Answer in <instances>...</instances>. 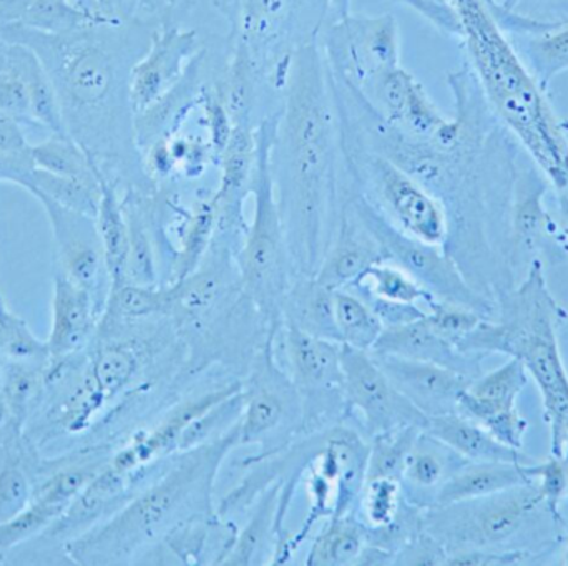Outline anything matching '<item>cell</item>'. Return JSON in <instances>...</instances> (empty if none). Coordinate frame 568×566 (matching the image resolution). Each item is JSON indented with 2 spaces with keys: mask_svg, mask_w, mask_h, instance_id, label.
<instances>
[{
  "mask_svg": "<svg viewBox=\"0 0 568 566\" xmlns=\"http://www.w3.org/2000/svg\"><path fill=\"white\" fill-rule=\"evenodd\" d=\"M7 47H9V43L0 39V66H2L3 60H6Z\"/></svg>",
  "mask_w": 568,
  "mask_h": 566,
  "instance_id": "6f0895ef",
  "label": "cell"
},
{
  "mask_svg": "<svg viewBox=\"0 0 568 566\" xmlns=\"http://www.w3.org/2000/svg\"><path fill=\"white\" fill-rule=\"evenodd\" d=\"M361 96L387 125L409 138L433 140L450 122L434 105L419 80L403 66L381 76Z\"/></svg>",
  "mask_w": 568,
  "mask_h": 566,
  "instance_id": "d6986e66",
  "label": "cell"
},
{
  "mask_svg": "<svg viewBox=\"0 0 568 566\" xmlns=\"http://www.w3.org/2000/svg\"><path fill=\"white\" fill-rule=\"evenodd\" d=\"M423 431L453 449L467 462L530 464V459L526 457L520 449L503 444L486 428L459 412L427 418Z\"/></svg>",
  "mask_w": 568,
  "mask_h": 566,
  "instance_id": "4316f807",
  "label": "cell"
},
{
  "mask_svg": "<svg viewBox=\"0 0 568 566\" xmlns=\"http://www.w3.org/2000/svg\"><path fill=\"white\" fill-rule=\"evenodd\" d=\"M276 120L278 112L262 120L256 126L258 162L250 189L253 216L243 233L239 251L235 253L242 291L258 309L268 332L276 331L282 325L283 299L296 278L287 251L273 179L272 148Z\"/></svg>",
  "mask_w": 568,
  "mask_h": 566,
  "instance_id": "52a82bcc",
  "label": "cell"
},
{
  "mask_svg": "<svg viewBox=\"0 0 568 566\" xmlns=\"http://www.w3.org/2000/svg\"><path fill=\"white\" fill-rule=\"evenodd\" d=\"M331 79L364 95L400 66L399 27L393 13L326 20L317 37Z\"/></svg>",
  "mask_w": 568,
  "mask_h": 566,
  "instance_id": "8fae6325",
  "label": "cell"
},
{
  "mask_svg": "<svg viewBox=\"0 0 568 566\" xmlns=\"http://www.w3.org/2000/svg\"><path fill=\"white\" fill-rule=\"evenodd\" d=\"M62 514V508L45 502H30L29 507L12 521L0 524V552L9 554L13 548L22 547L27 542L40 537Z\"/></svg>",
  "mask_w": 568,
  "mask_h": 566,
  "instance_id": "f6af8a7d",
  "label": "cell"
},
{
  "mask_svg": "<svg viewBox=\"0 0 568 566\" xmlns=\"http://www.w3.org/2000/svg\"><path fill=\"white\" fill-rule=\"evenodd\" d=\"M284 351L287 378L300 394L301 429L321 428L346 414L343 398V344L307 335L282 322L276 329Z\"/></svg>",
  "mask_w": 568,
  "mask_h": 566,
  "instance_id": "7c38bea8",
  "label": "cell"
},
{
  "mask_svg": "<svg viewBox=\"0 0 568 566\" xmlns=\"http://www.w3.org/2000/svg\"><path fill=\"white\" fill-rule=\"evenodd\" d=\"M282 322L316 338L339 342L334 318V289L316 278H294L282 305Z\"/></svg>",
  "mask_w": 568,
  "mask_h": 566,
  "instance_id": "83f0119b",
  "label": "cell"
},
{
  "mask_svg": "<svg viewBox=\"0 0 568 566\" xmlns=\"http://www.w3.org/2000/svg\"><path fill=\"white\" fill-rule=\"evenodd\" d=\"M159 23L142 19L89 23L69 32L2 27L0 39L29 47L52 79L63 128L120 189L145 192L136 146L130 72L152 42Z\"/></svg>",
  "mask_w": 568,
  "mask_h": 566,
  "instance_id": "6da1fadb",
  "label": "cell"
},
{
  "mask_svg": "<svg viewBox=\"0 0 568 566\" xmlns=\"http://www.w3.org/2000/svg\"><path fill=\"white\" fill-rule=\"evenodd\" d=\"M326 20L337 19L351 12V0H326Z\"/></svg>",
  "mask_w": 568,
  "mask_h": 566,
  "instance_id": "9f6ffc18",
  "label": "cell"
},
{
  "mask_svg": "<svg viewBox=\"0 0 568 566\" xmlns=\"http://www.w3.org/2000/svg\"><path fill=\"white\" fill-rule=\"evenodd\" d=\"M520 39L517 52L537 82L549 89L559 73L568 70V20L536 32L517 33Z\"/></svg>",
  "mask_w": 568,
  "mask_h": 566,
  "instance_id": "836d02e7",
  "label": "cell"
},
{
  "mask_svg": "<svg viewBox=\"0 0 568 566\" xmlns=\"http://www.w3.org/2000/svg\"><path fill=\"white\" fill-rule=\"evenodd\" d=\"M394 388L426 418L459 412V399L473 379L434 362L373 354Z\"/></svg>",
  "mask_w": 568,
  "mask_h": 566,
  "instance_id": "44dd1931",
  "label": "cell"
},
{
  "mask_svg": "<svg viewBox=\"0 0 568 566\" xmlns=\"http://www.w3.org/2000/svg\"><path fill=\"white\" fill-rule=\"evenodd\" d=\"M276 332V331H275ZM275 332L266 336L252 381L245 385V409L239 422L240 445L272 444V439L291 422L301 424L300 394L276 364ZM291 428V425H290Z\"/></svg>",
  "mask_w": 568,
  "mask_h": 566,
  "instance_id": "9a60e30c",
  "label": "cell"
},
{
  "mask_svg": "<svg viewBox=\"0 0 568 566\" xmlns=\"http://www.w3.org/2000/svg\"><path fill=\"white\" fill-rule=\"evenodd\" d=\"M527 381L523 362L510 358L500 368L474 378L460 395L457 411L486 428L503 444L523 449L527 422L517 411V401Z\"/></svg>",
  "mask_w": 568,
  "mask_h": 566,
  "instance_id": "2e32d148",
  "label": "cell"
},
{
  "mask_svg": "<svg viewBox=\"0 0 568 566\" xmlns=\"http://www.w3.org/2000/svg\"><path fill=\"white\" fill-rule=\"evenodd\" d=\"M404 502L406 498L399 478H371L364 484L354 514L363 522L364 527H387L399 517Z\"/></svg>",
  "mask_w": 568,
  "mask_h": 566,
  "instance_id": "7bdbcfd3",
  "label": "cell"
},
{
  "mask_svg": "<svg viewBox=\"0 0 568 566\" xmlns=\"http://www.w3.org/2000/svg\"><path fill=\"white\" fill-rule=\"evenodd\" d=\"M126 6L132 10L133 16L139 17L142 20H149V22L163 23L169 22L170 10L166 0H125Z\"/></svg>",
  "mask_w": 568,
  "mask_h": 566,
  "instance_id": "db71d44e",
  "label": "cell"
},
{
  "mask_svg": "<svg viewBox=\"0 0 568 566\" xmlns=\"http://www.w3.org/2000/svg\"><path fill=\"white\" fill-rule=\"evenodd\" d=\"M3 368H6V359L0 354V384H2Z\"/></svg>",
  "mask_w": 568,
  "mask_h": 566,
  "instance_id": "680465c9",
  "label": "cell"
},
{
  "mask_svg": "<svg viewBox=\"0 0 568 566\" xmlns=\"http://www.w3.org/2000/svg\"><path fill=\"white\" fill-rule=\"evenodd\" d=\"M236 447L239 424L206 444L170 455L159 478L112 517L63 544V557L80 566L132 565L185 522L219 515L213 488L223 461Z\"/></svg>",
  "mask_w": 568,
  "mask_h": 566,
  "instance_id": "3957f363",
  "label": "cell"
},
{
  "mask_svg": "<svg viewBox=\"0 0 568 566\" xmlns=\"http://www.w3.org/2000/svg\"><path fill=\"white\" fill-rule=\"evenodd\" d=\"M546 504L539 484L520 485L499 494L456 502L424 511V531L446 547L459 550H490L513 541L537 511Z\"/></svg>",
  "mask_w": 568,
  "mask_h": 566,
  "instance_id": "30bf717a",
  "label": "cell"
},
{
  "mask_svg": "<svg viewBox=\"0 0 568 566\" xmlns=\"http://www.w3.org/2000/svg\"><path fill=\"white\" fill-rule=\"evenodd\" d=\"M484 316L463 306L434 301L427 308L426 321L440 338L456 346L483 321Z\"/></svg>",
  "mask_w": 568,
  "mask_h": 566,
  "instance_id": "c3c4849f",
  "label": "cell"
},
{
  "mask_svg": "<svg viewBox=\"0 0 568 566\" xmlns=\"http://www.w3.org/2000/svg\"><path fill=\"white\" fill-rule=\"evenodd\" d=\"M446 547L433 535L423 531L399 548L393 565L437 566L446 565Z\"/></svg>",
  "mask_w": 568,
  "mask_h": 566,
  "instance_id": "681fc988",
  "label": "cell"
},
{
  "mask_svg": "<svg viewBox=\"0 0 568 566\" xmlns=\"http://www.w3.org/2000/svg\"><path fill=\"white\" fill-rule=\"evenodd\" d=\"M371 354L399 356L416 361L434 362L454 369L467 378L479 374V359L483 356L464 354L456 346L440 338L427 325L426 316L406 325L384 328Z\"/></svg>",
  "mask_w": 568,
  "mask_h": 566,
  "instance_id": "cb8c5ba5",
  "label": "cell"
},
{
  "mask_svg": "<svg viewBox=\"0 0 568 566\" xmlns=\"http://www.w3.org/2000/svg\"><path fill=\"white\" fill-rule=\"evenodd\" d=\"M243 385L242 382H232L196 398L185 399L170 409L152 429L135 432L125 445L113 451L110 465L122 474L142 481L149 469L176 454L180 438L196 418L223 399L242 391Z\"/></svg>",
  "mask_w": 568,
  "mask_h": 566,
  "instance_id": "ac0fdd59",
  "label": "cell"
},
{
  "mask_svg": "<svg viewBox=\"0 0 568 566\" xmlns=\"http://www.w3.org/2000/svg\"><path fill=\"white\" fill-rule=\"evenodd\" d=\"M383 261H387L383 248L364 228L343 195L336 236L314 278L331 289L351 288L371 266Z\"/></svg>",
  "mask_w": 568,
  "mask_h": 566,
  "instance_id": "603a6c76",
  "label": "cell"
},
{
  "mask_svg": "<svg viewBox=\"0 0 568 566\" xmlns=\"http://www.w3.org/2000/svg\"><path fill=\"white\" fill-rule=\"evenodd\" d=\"M539 467L519 462H466L437 491L430 507L499 494L537 482Z\"/></svg>",
  "mask_w": 568,
  "mask_h": 566,
  "instance_id": "484cf974",
  "label": "cell"
},
{
  "mask_svg": "<svg viewBox=\"0 0 568 566\" xmlns=\"http://www.w3.org/2000/svg\"><path fill=\"white\" fill-rule=\"evenodd\" d=\"M334 318L341 344L361 351H373L384 331L373 306L353 289H334Z\"/></svg>",
  "mask_w": 568,
  "mask_h": 566,
  "instance_id": "d590c367",
  "label": "cell"
},
{
  "mask_svg": "<svg viewBox=\"0 0 568 566\" xmlns=\"http://www.w3.org/2000/svg\"><path fill=\"white\" fill-rule=\"evenodd\" d=\"M341 369L346 414L356 415L369 438L403 425L424 429L426 415L394 388L371 352L343 344Z\"/></svg>",
  "mask_w": 568,
  "mask_h": 566,
  "instance_id": "4fadbf2b",
  "label": "cell"
},
{
  "mask_svg": "<svg viewBox=\"0 0 568 566\" xmlns=\"http://www.w3.org/2000/svg\"><path fill=\"white\" fill-rule=\"evenodd\" d=\"M347 289H353L357 295L367 296V298L423 306L426 311L434 301H437L416 279L410 278L404 269L389 261L371 266L361 276L359 281Z\"/></svg>",
  "mask_w": 568,
  "mask_h": 566,
  "instance_id": "74e56055",
  "label": "cell"
},
{
  "mask_svg": "<svg viewBox=\"0 0 568 566\" xmlns=\"http://www.w3.org/2000/svg\"><path fill=\"white\" fill-rule=\"evenodd\" d=\"M92 20L80 12L70 0H29L26 17L20 25L40 32L60 33L89 25Z\"/></svg>",
  "mask_w": 568,
  "mask_h": 566,
  "instance_id": "7dc6e473",
  "label": "cell"
},
{
  "mask_svg": "<svg viewBox=\"0 0 568 566\" xmlns=\"http://www.w3.org/2000/svg\"><path fill=\"white\" fill-rule=\"evenodd\" d=\"M45 209L55 241V271L87 289L100 311L109 299L110 281L105 255L97 231L95 218L57 205L45 196H33Z\"/></svg>",
  "mask_w": 568,
  "mask_h": 566,
  "instance_id": "5bb4252c",
  "label": "cell"
},
{
  "mask_svg": "<svg viewBox=\"0 0 568 566\" xmlns=\"http://www.w3.org/2000/svg\"><path fill=\"white\" fill-rule=\"evenodd\" d=\"M366 545V527L356 514L327 518L311 545L306 557L307 566L356 565Z\"/></svg>",
  "mask_w": 568,
  "mask_h": 566,
  "instance_id": "d6a6232c",
  "label": "cell"
},
{
  "mask_svg": "<svg viewBox=\"0 0 568 566\" xmlns=\"http://www.w3.org/2000/svg\"><path fill=\"white\" fill-rule=\"evenodd\" d=\"M36 166L53 175L97 178L100 169L89 153L69 133H50L49 138L32 145Z\"/></svg>",
  "mask_w": 568,
  "mask_h": 566,
  "instance_id": "ab89813d",
  "label": "cell"
},
{
  "mask_svg": "<svg viewBox=\"0 0 568 566\" xmlns=\"http://www.w3.org/2000/svg\"><path fill=\"white\" fill-rule=\"evenodd\" d=\"M344 196L364 228L379 243L387 261L404 269L437 301L473 309L484 318L493 315L494 302L470 286L459 266L447 255L443 246L419 241L396 228L356 188L349 175Z\"/></svg>",
  "mask_w": 568,
  "mask_h": 566,
  "instance_id": "9c48e42d",
  "label": "cell"
},
{
  "mask_svg": "<svg viewBox=\"0 0 568 566\" xmlns=\"http://www.w3.org/2000/svg\"><path fill=\"white\" fill-rule=\"evenodd\" d=\"M216 229L219 216L213 195L185 212L183 222L180 223L179 248L175 249L173 265L170 266L169 285L186 278L202 265L215 241Z\"/></svg>",
  "mask_w": 568,
  "mask_h": 566,
  "instance_id": "4dcf8cb0",
  "label": "cell"
},
{
  "mask_svg": "<svg viewBox=\"0 0 568 566\" xmlns=\"http://www.w3.org/2000/svg\"><path fill=\"white\" fill-rule=\"evenodd\" d=\"M47 389V364L6 362L0 394L12 409L20 424L27 429L42 404Z\"/></svg>",
  "mask_w": 568,
  "mask_h": 566,
  "instance_id": "f35d334b",
  "label": "cell"
},
{
  "mask_svg": "<svg viewBox=\"0 0 568 566\" xmlns=\"http://www.w3.org/2000/svg\"><path fill=\"white\" fill-rule=\"evenodd\" d=\"M243 409H245V385L242 391L223 399L219 404L196 418L180 438L176 452L199 447V445L206 444V442L232 431L242 419Z\"/></svg>",
  "mask_w": 568,
  "mask_h": 566,
  "instance_id": "ee69618b",
  "label": "cell"
},
{
  "mask_svg": "<svg viewBox=\"0 0 568 566\" xmlns=\"http://www.w3.org/2000/svg\"><path fill=\"white\" fill-rule=\"evenodd\" d=\"M102 173V172H100ZM102 182V198L95 216L97 231L105 255L112 286L125 282L126 255H129V222L123 208L119 183L100 175Z\"/></svg>",
  "mask_w": 568,
  "mask_h": 566,
  "instance_id": "f1b7e54d",
  "label": "cell"
},
{
  "mask_svg": "<svg viewBox=\"0 0 568 566\" xmlns=\"http://www.w3.org/2000/svg\"><path fill=\"white\" fill-rule=\"evenodd\" d=\"M172 301L169 286H112L102 318L119 322H149L170 319Z\"/></svg>",
  "mask_w": 568,
  "mask_h": 566,
  "instance_id": "e575fe53",
  "label": "cell"
},
{
  "mask_svg": "<svg viewBox=\"0 0 568 566\" xmlns=\"http://www.w3.org/2000/svg\"><path fill=\"white\" fill-rule=\"evenodd\" d=\"M283 482H275L262 492L248 524L233 537L222 564L229 566H248L263 564L266 550L276 541V515H278L280 492Z\"/></svg>",
  "mask_w": 568,
  "mask_h": 566,
  "instance_id": "1f68e13d",
  "label": "cell"
},
{
  "mask_svg": "<svg viewBox=\"0 0 568 566\" xmlns=\"http://www.w3.org/2000/svg\"><path fill=\"white\" fill-rule=\"evenodd\" d=\"M102 311L87 289L53 272L52 329L49 362L65 361L89 348L99 328Z\"/></svg>",
  "mask_w": 568,
  "mask_h": 566,
  "instance_id": "7402d4cb",
  "label": "cell"
},
{
  "mask_svg": "<svg viewBox=\"0 0 568 566\" xmlns=\"http://www.w3.org/2000/svg\"><path fill=\"white\" fill-rule=\"evenodd\" d=\"M230 27V62L246 66L283 92L294 53L314 42L327 17L326 0H212Z\"/></svg>",
  "mask_w": 568,
  "mask_h": 566,
  "instance_id": "8992f818",
  "label": "cell"
},
{
  "mask_svg": "<svg viewBox=\"0 0 568 566\" xmlns=\"http://www.w3.org/2000/svg\"><path fill=\"white\" fill-rule=\"evenodd\" d=\"M420 432L423 428L417 425H403L373 435L367 455L366 481L379 477H394L400 481L404 462Z\"/></svg>",
  "mask_w": 568,
  "mask_h": 566,
  "instance_id": "60d3db41",
  "label": "cell"
},
{
  "mask_svg": "<svg viewBox=\"0 0 568 566\" xmlns=\"http://www.w3.org/2000/svg\"><path fill=\"white\" fill-rule=\"evenodd\" d=\"M466 462L433 435L420 432L400 474L404 498L416 507L429 508L444 482Z\"/></svg>",
  "mask_w": 568,
  "mask_h": 566,
  "instance_id": "d4e9b609",
  "label": "cell"
},
{
  "mask_svg": "<svg viewBox=\"0 0 568 566\" xmlns=\"http://www.w3.org/2000/svg\"><path fill=\"white\" fill-rule=\"evenodd\" d=\"M176 2H179V0H166V3H169L170 10L173 9V6H175Z\"/></svg>",
  "mask_w": 568,
  "mask_h": 566,
  "instance_id": "91938a15",
  "label": "cell"
},
{
  "mask_svg": "<svg viewBox=\"0 0 568 566\" xmlns=\"http://www.w3.org/2000/svg\"><path fill=\"white\" fill-rule=\"evenodd\" d=\"M36 169L32 146L23 152H0V183H13L26 189Z\"/></svg>",
  "mask_w": 568,
  "mask_h": 566,
  "instance_id": "f907efd6",
  "label": "cell"
},
{
  "mask_svg": "<svg viewBox=\"0 0 568 566\" xmlns=\"http://www.w3.org/2000/svg\"><path fill=\"white\" fill-rule=\"evenodd\" d=\"M29 0H0V29L22 23Z\"/></svg>",
  "mask_w": 568,
  "mask_h": 566,
  "instance_id": "11a10c76",
  "label": "cell"
},
{
  "mask_svg": "<svg viewBox=\"0 0 568 566\" xmlns=\"http://www.w3.org/2000/svg\"><path fill=\"white\" fill-rule=\"evenodd\" d=\"M0 354L6 362L49 364L47 341L37 338L26 319L10 311L0 295Z\"/></svg>",
  "mask_w": 568,
  "mask_h": 566,
  "instance_id": "b9f144b4",
  "label": "cell"
},
{
  "mask_svg": "<svg viewBox=\"0 0 568 566\" xmlns=\"http://www.w3.org/2000/svg\"><path fill=\"white\" fill-rule=\"evenodd\" d=\"M32 143L27 140L23 123L13 116L0 113V152H23Z\"/></svg>",
  "mask_w": 568,
  "mask_h": 566,
  "instance_id": "816d5d0a",
  "label": "cell"
},
{
  "mask_svg": "<svg viewBox=\"0 0 568 566\" xmlns=\"http://www.w3.org/2000/svg\"><path fill=\"white\" fill-rule=\"evenodd\" d=\"M196 30L166 22L153 32L152 42L130 72V103L135 115L176 89L190 63L202 52Z\"/></svg>",
  "mask_w": 568,
  "mask_h": 566,
  "instance_id": "e0dca14e",
  "label": "cell"
},
{
  "mask_svg": "<svg viewBox=\"0 0 568 566\" xmlns=\"http://www.w3.org/2000/svg\"><path fill=\"white\" fill-rule=\"evenodd\" d=\"M566 318L547 288L542 263L536 259L519 288L504 296L499 321L484 318L457 344L464 354L499 352L523 362L542 394L556 457H562L568 445V374L559 349V328Z\"/></svg>",
  "mask_w": 568,
  "mask_h": 566,
  "instance_id": "5b68a950",
  "label": "cell"
},
{
  "mask_svg": "<svg viewBox=\"0 0 568 566\" xmlns=\"http://www.w3.org/2000/svg\"><path fill=\"white\" fill-rule=\"evenodd\" d=\"M258 126V125H256ZM253 125H235L219 155L220 183L213 193L219 216L216 235L225 239L245 233L243 206L250 198L253 175L258 162V132Z\"/></svg>",
  "mask_w": 568,
  "mask_h": 566,
  "instance_id": "ffe728a7",
  "label": "cell"
},
{
  "mask_svg": "<svg viewBox=\"0 0 568 566\" xmlns=\"http://www.w3.org/2000/svg\"><path fill=\"white\" fill-rule=\"evenodd\" d=\"M26 438V428L20 424L12 409L0 394V449L19 444Z\"/></svg>",
  "mask_w": 568,
  "mask_h": 566,
  "instance_id": "f5cc1de1",
  "label": "cell"
},
{
  "mask_svg": "<svg viewBox=\"0 0 568 566\" xmlns=\"http://www.w3.org/2000/svg\"><path fill=\"white\" fill-rule=\"evenodd\" d=\"M100 175L102 173H99L97 178H77V176L53 175L37 168L26 192L32 196H45L63 208L95 218L100 198H102Z\"/></svg>",
  "mask_w": 568,
  "mask_h": 566,
  "instance_id": "8d00e7d4",
  "label": "cell"
},
{
  "mask_svg": "<svg viewBox=\"0 0 568 566\" xmlns=\"http://www.w3.org/2000/svg\"><path fill=\"white\" fill-rule=\"evenodd\" d=\"M39 452L27 442L0 449V524L26 511L36 494Z\"/></svg>",
  "mask_w": 568,
  "mask_h": 566,
  "instance_id": "f546056e",
  "label": "cell"
},
{
  "mask_svg": "<svg viewBox=\"0 0 568 566\" xmlns=\"http://www.w3.org/2000/svg\"><path fill=\"white\" fill-rule=\"evenodd\" d=\"M272 168L294 275L314 278L336 236L347 178L336 95L317 40L294 53Z\"/></svg>",
  "mask_w": 568,
  "mask_h": 566,
  "instance_id": "7a4b0ae2",
  "label": "cell"
},
{
  "mask_svg": "<svg viewBox=\"0 0 568 566\" xmlns=\"http://www.w3.org/2000/svg\"><path fill=\"white\" fill-rule=\"evenodd\" d=\"M459 20L470 69L494 115L517 136L547 179L568 202V135L486 0H449Z\"/></svg>",
  "mask_w": 568,
  "mask_h": 566,
  "instance_id": "277c9868",
  "label": "cell"
},
{
  "mask_svg": "<svg viewBox=\"0 0 568 566\" xmlns=\"http://www.w3.org/2000/svg\"><path fill=\"white\" fill-rule=\"evenodd\" d=\"M0 113L13 116L23 125H33L29 83L12 43L7 47L6 60L0 66Z\"/></svg>",
  "mask_w": 568,
  "mask_h": 566,
  "instance_id": "bcb514c9",
  "label": "cell"
},
{
  "mask_svg": "<svg viewBox=\"0 0 568 566\" xmlns=\"http://www.w3.org/2000/svg\"><path fill=\"white\" fill-rule=\"evenodd\" d=\"M344 165L356 188L396 228L429 245H446L449 218L443 203L393 159L341 130Z\"/></svg>",
  "mask_w": 568,
  "mask_h": 566,
  "instance_id": "ba28073f",
  "label": "cell"
}]
</instances>
